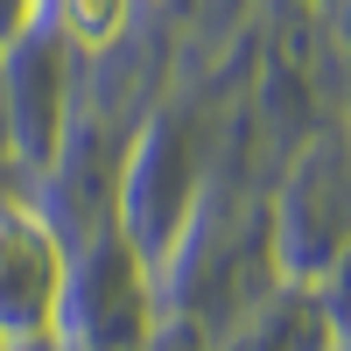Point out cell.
Segmentation results:
<instances>
[{"instance_id":"obj_1","label":"cell","mask_w":351,"mask_h":351,"mask_svg":"<svg viewBox=\"0 0 351 351\" xmlns=\"http://www.w3.org/2000/svg\"><path fill=\"white\" fill-rule=\"evenodd\" d=\"M64 302V253L49 225L28 211H0V337H43Z\"/></svg>"},{"instance_id":"obj_2","label":"cell","mask_w":351,"mask_h":351,"mask_svg":"<svg viewBox=\"0 0 351 351\" xmlns=\"http://www.w3.org/2000/svg\"><path fill=\"white\" fill-rule=\"evenodd\" d=\"M56 14H64L71 43H84V49H106V43L127 28L134 0H56Z\"/></svg>"}]
</instances>
